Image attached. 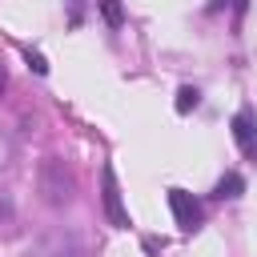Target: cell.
I'll return each instance as SVG.
<instances>
[{"instance_id":"cell-3","label":"cell","mask_w":257,"mask_h":257,"mask_svg":"<svg viewBox=\"0 0 257 257\" xmlns=\"http://www.w3.org/2000/svg\"><path fill=\"white\" fill-rule=\"evenodd\" d=\"M169 209H173V217H177V225H181L185 233H193V229L205 225L201 201H197L193 193H185V189H169Z\"/></svg>"},{"instance_id":"cell-12","label":"cell","mask_w":257,"mask_h":257,"mask_svg":"<svg viewBox=\"0 0 257 257\" xmlns=\"http://www.w3.org/2000/svg\"><path fill=\"white\" fill-rule=\"evenodd\" d=\"M249 157H253V161H257V141H253V145H249Z\"/></svg>"},{"instance_id":"cell-8","label":"cell","mask_w":257,"mask_h":257,"mask_svg":"<svg viewBox=\"0 0 257 257\" xmlns=\"http://www.w3.org/2000/svg\"><path fill=\"white\" fill-rule=\"evenodd\" d=\"M100 16H104L112 28H120V24H124V8H120V0H100Z\"/></svg>"},{"instance_id":"cell-5","label":"cell","mask_w":257,"mask_h":257,"mask_svg":"<svg viewBox=\"0 0 257 257\" xmlns=\"http://www.w3.org/2000/svg\"><path fill=\"white\" fill-rule=\"evenodd\" d=\"M233 137H237V145H253L257 141V112L253 108H241L237 116H233Z\"/></svg>"},{"instance_id":"cell-11","label":"cell","mask_w":257,"mask_h":257,"mask_svg":"<svg viewBox=\"0 0 257 257\" xmlns=\"http://www.w3.org/2000/svg\"><path fill=\"white\" fill-rule=\"evenodd\" d=\"M4 84H8V72H4V64H0V92H4Z\"/></svg>"},{"instance_id":"cell-10","label":"cell","mask_w":257,"mask_h":257,"mask_svg":"<svg viewBox=\"0 0 257 257\" xmlns=\"http://www.w3.org/2000/svg\"><path fill=\"white\" fill-rule=\"evenodd\" d=\"M24 56H28V68H32V72H40V76L48 72V64H44V56H40V52H32V48H28Z\"/></svg>"},{"instance_id":"cell-9","label":"cell","mask_w":257,"mask_h":257,"mask_svg":"<svg viewBox=\"0 0 257 257\" xmlns=\"http://www.w3.org/2000/svg\"><path fill=\"white\" fill-rule=\"evenodd\" d=\"M12 217H16V205H12V197H8V193H0V229H4V225H12Z\"/></svg>"},{"instance_id":"cell-4","label":"cell","mask_w":257,"mask_h":257,"mask_svg":"<svg viewBox=\"0 0 257 257\" xmlns=\"http://www.w3.org/2000/svg\"><path fill=\"white\" fill-rule=\"evenodd\" d=\"M28 257H88V253L76 233H56V237L40 241L36 249H28Z\"/></svg>"},{"instance_id":"cell-7","label":"cell","mask_w":257,"mask_h":257,"mask_svg":"<svg viewBox=\"0 0 257 257\" xmlns=\"http://www.w3.org/2000/svg\"><path fill=\"white\" fill-rule=\"evenodd\" d=\"M197 104H201V92H197L193 84H185V88L177 92V112H193Z\"/></svg>"},{"instance_id":"cell-2","label":"cell","mask_w":257,"mask_h":257,"mask_svg":"<svg viewBox=\"0 0 257 257\" xmlns=\"http://www.w3.org/2000/svg\"><path fill=\"white\" fill-rule=\"evenodd\" d=\"M100 201H104V217H108L112 229H128V225H133V221H128V209H124V201H120V185H116V169H112V165L100 169Z\"/></svg>"},{"instance_id":"cell-1","label":"cell","mask_w":257,"mask_h":257,"mask_svg":"<svg viewBox=\"0 0 257 257\" xmlns=\"http://www.w3.org/2000/svg\"><path fill=\"white\" fill-rule=\"evenodd\" d=\"M36 193H40V201L48 209H64L76 197V173L60 157H44L36 165Z\"/></svg>"},{"instance_id":"cell-6","label":"cell","mask_w":257,"mask_h":257,"mask_svg":"<svg viewBox=\"0 0 257 257\" xmlns=\"http://www.w3.org/2000/svg\"><path fill=\"white\" fill-rule=\"evenodd\" d=\"M213 193H217L221 201H233V197H241V193H245V177H241V173H225V177L217 181V189H213Z\"/></svg>"}]
</instances>
